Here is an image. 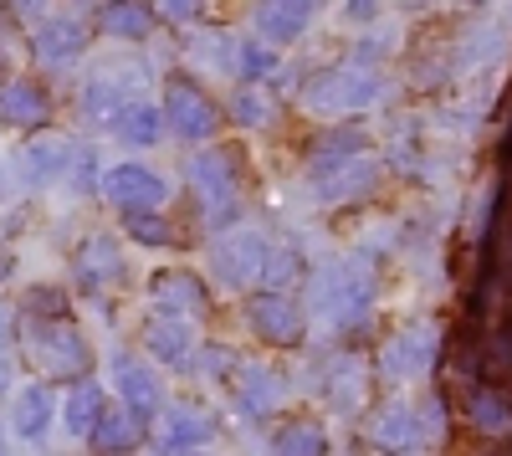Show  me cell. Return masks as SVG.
<instances>
[{
  "label": "cell",
  "instance_id": "cell-1",
  "mask_svg": "<svg viewBox=\"0 0 512 456\" xmlns=\"http://www.w3.org/2000/svg\"><path fill=\"white\" fill-rule=\"evenodd\" d=\"M313 303L333 318V323H359L374 303V277L359 262H333L318 272L313 282Z\"/></svg>",
  "mask_w": 512,
  "mask_h": 456
},
{
  "label": "cell",
  "instance_id": "cell-2",
  "mask_svg": "<svg viewBox=\"0 0 512 456\" xmlns=\"http://www.w3.org/2000/svg\"><path fill=\"white\" fill-rule=\"evenodd\" d=\"M379 98V77L364 67H323L303 82V103L318 113H354Z\"/></svg>",
  "mask_w": 512,
  "mask_h": 456
},
{
  "label": "cell",
  "instance_id": "cell-3",
  "mask_svg": "<svg viewBox=\"0 0 512 456\" xmlns=\"http://www.w3.org/2000/svg\"><path fill=\"white\" fill-rule=\"evenodd\" d=\"M164 118L175 123L180 139H216V129H221V108L195 77H169L164 82Z\"/></svg>",
  "mask_w": 512,
  "mask_h": 456
},
{
  "label": "cell",
  "instance_id": "cell-4",
  "mask_svg": "<svg viewBox=\"0 0 512 456\" xmlns=\"http://www.w3.org/2000/svg\"><path fill=\"white\" fill-rule=\"evenodd\" d=\"M31 339H36V354H41V364H47V375H57V380H88V359L93 354H88V344H82V334L67 318L36 323Z\"/></svg>",
  "mask_w": 512,
  "mask_h": 456
},
{
  "label": "cell",
  "instance_id": "cell-5",
  "mask_svg": "<svg viewBox=\"0 0 512 456\" xmlns=\"http://www.w3.org/2000/svg\"><path fill=\"white\" fill-rule=\"evenodd\" d=\"M246 323L262 334V344H272V349H297L303 344V334H308V318H303V308H297L287 293H256L251 303H246Z\"/></svg>",
  "mask_w": 512,
  "mask_h": 456
},
{
  "label": "cell",
  "instance_id": "cell-6",
  "mask_svg": "<svg viewBox=\"0 0 512 456\" xmlns=\"http://www.w3.org/2000/svg\"><path fill=\"white\" fill-rule=\"evenodd\" d=\"M441 354V334L431 323H410L400 328V334L384 344L379 364H384V375H395V380H420V375H431V364Z\"/></svg>",
  "mask_w": 512,
  "mask_h": 456
},
{
  "label": "cell",
  "instance_id": "cell-7",
  "mask_svg": "<svg viewBox=\"0 0 512 456\" xmlns=\"http://www.w3.org/2000/svg\"><path fill=\"white\" fill-rule=\"evenodd\" d=\"M190 175H195V190L205 200V211L231 221L236 216V154L231 149H205V154H195Z\"/></svg>",
  "mask_w": 512,
  "mask_h": 456
},
{
  "label": "cell",
  "instance_id": "cell-8",
  "mask_svg": "<svg viewBox=\"0 0 512 456\" xmlns=\"http://www.w3.org/2000/svg\"><path fill=\"white\" fill-rule=\"evenodd\" d=\"M267 257H272V246H267L262 236H256V231H236V236L216 241V252H210V262H216V277H221L226 287L262 282Z\"/></svg>",
  "mask_w": 512,
  "mask_h": 456
},
{
  "label": "cell",
  "instance_id": "cell-9",
  "mask_svg": "<svg viewBox=\"0 0 512 456\" xmlns=\"http://www.w3.org/2000/svg\"><path fill=\"white\" fill-rule=\"evenodd\" d=\"M103 190H108L113 205H123L128 216H134V211H154V205H164V195H169V185L154 170H144V164H118V170H108Z\"/></svg>",
  "mask_w": 512,
  "mask_h": 456
},
{
  "label": "cell",
  "instance_id": "cell-10",
  "mask_svg": "<svg viewBox=\"0 0 512 456\" xmlns=\"http://www.w3.org/2000/svg\"><path fill=\"white\" fill-rule=\"evenodd\" d=\"M88 26H82L77 16H47L36 26V36H31V47H36V57L47 62V67H72L82 52H88Z\"/></svg>",
  "mask_w": 512,
  "mask_h": 456
},
{
  "label": "cell",
  "instance_id": "cell-11",
  "mask_svg": "<svg viewBox=\"0 0 512 456\" xmlns=\"http://www.w3.org/2000/svg\"><path fill=\"white\" fill-rule=\"evenodd\" d=\"M149 298L159 303L164 318H190L205 308V282L190 267H164L149 277Z\"/></svg>",
  "mask_w": 512,
  "mask_h": 456
},
{
  "label": "cell",
  "instance_id": "cell-12",
  "mask_svg": "<svg viewBox=\"0 0 512 456\" xmlns=\"http://www.w3.org/2000/svg\"><path fill=\"white\" fill-rule=\"evenodd\" d=\"M0 118L11 123V129H41V123H52V98L41 82L31 77H11L0 82Z\"/></svg>",
  "mask_w": 512,
  "mask_h": 456
},
{
  "label": "cell",
  "instance_id": "cell-13",
  "mask_svg": "<svg viewBox=\"0 0 512 456\" xmlns=\"http://www.w3.org/2000/svg\"><path fill=\"white\" fill-rule=\"evenodd\" d=\"M251 21H256V31H262L267 41L287 47V41H297V36L308 31L313 0H256V6H251Z\"/></svg>",
  "mask_w": 512,
  "mask_h": 456
},
{
  "label": "cell",
  "instance_id": "cell-14",
  "mask_svg": "<svg viewBox=\"0 0 512 456\" xmlns=\"http://www.w3.org/2000/svg\"><path fill=\"white\" fill-rule=\"evenodd\" d=\"M216 436V416H210L205 405L195 400H180V405H169V416H164V451H195L200 441Z\"/></svg>",
  "mask_w": 512,
  "mask_h": 456
},
{
  "label": "cell",
  "instance_id": "cell-15",
  "mask_svg": "<svg viewBox=\"0 0 512 456\" xmlns=\"http://www.w3.org/2000/svg\"><path fill=\"white\" fill-rule=\"evenodd\" d=\"M113 380H118V390H123V405L134 410L139 421H149L154 410H159V380L149 375L134 354H118V359H113Z\"/></svg>",
  "mask_w": 512,
  "mask_h": 456
},
{
  "label": "cell",
  "instance_id": "cell-16",
  "mask_svg": "<svg viewBox=\"0 0 512 456\" xmlns=\"http://www.w3.org/2000/svg\"><path fill=\"white\" fill-rule=\"evenodd\" d=\"M374 180H379V159L359 154V159L333 164V170H318V195L323 200H354V195L374 190Z\"/></svg>",
  "mask_w": 512,
  "mask_h": 456
},
{
  "label": "cell",
  "instance_id": "cell-17",
  "mask_svg": "<svg viewBox=\"0 0 512 456\" xmlns=\"http://www.w3.org/2000/svg\"><path fill=\"white\" fill-rule=\"evenodd\" d=\"M369 441L379 451H410L420 441V426H415V410L390 400V405H379L374 416H369Z\"/></svg>",
  "mask_w": 512,
  "mask_h": 456
},
{
  "label": "cell",
  "instance_id": "cell-18",
  "mask_svg": "<svg viewBox=\"0 0 512 456\" xmlns=\"http://www.w3.org/2000/svg\"><path fill=\"white\" fill-rule=\"evenodd\" d=\"M154 0H108L98 11V31L103 36H118V41H144L154 31Z\"/></svg>",
  "mask_w": 512,
  "mask_h": 456
},
{
  "label": "cell",
  "instance_id": "cell-19",
  "mask_svg": "<svg viewBox=\"0 0 512 456\" xmlns=\"http://www.w3.org/2000/svg\"><path fill=\"white\" fill-rule=\"evenodd\" d=\"M128 103H139V93H134V77H118V72H103V77H93L88 88H82V113L88 118H118Z\"/></svg>",
  "mask_w": 512,
  "mask_h": 456
},
{
  "label": "cell",
  "instance_id": "cell-20",
  "mask_svg": "<svg viewBox=\"0 0 512 456\" xmlns=\"http://www.w3.org/2000/svg\"><path fill=\"white\" fill-rule=\"evenodd\" d=\"M144 349L159 359V364H190V354H195V334L180 323V318H154V323H144Z\"/></svg>",
  "mask_w": 512,
  "mask_h": 456
},
{
  "label": "cell",
  "instance_id": "cell-21",
  "mask_svg": "<svg viewBox=\"0 0 512 456\" xmlns=\"http://www.w3.org/2000/svg\"><path fill=\"white\" fill-rule=\"evenodd\" d=\"M139 436H144V421H139L128 405H123V410H103L98 426H93V451L118 456V451H128V446H139Z\"/></svg>",
  "mask_w": 512,
  "mask_h": 456
},
{
  "label": "cell",
  "instance_id": "cell-22",
  "mask_svg": "<svg viewBox=\"0 0 512 456\" xmlns=\"http://www.w3.org/2000/svg\"><path fill=\"white\" fill-rule=\"evenodd\" d=\"M11 426H16L21 441H41V436H47V426H52V395L41 390V385H26L16 395V405H11Z\"/></svg>",
  "mask_w": 512,
  "mask_h": 456
},
{
  "label": "cell",
  "instance_id": "cell-23",
  "mask_svg": "<svg viewBox=\"0 0 512 456\" xmlns=\"http://www.w3.org/2000/svg\"><path fill=\"white\" fill-rule=\"evenodd\" d=\"M103 410H108L103 385H98V380H77V385H72V395H67L62 421H67V431H72V436H93V426H98Z\"/></svg>",
  "mask_w": 512,
  "mask_h": 456
},
{
  "label": "cell",
  "instance_id": "cell-24",
  "mask_svg": "<svg viewBox=\"0 0 512 456\" xmlns=\"http://www.w3.org/2000/svg\"><path fill=\"white\" fill-rule=\"evenodd\" d=\"M77 272H82V282H93V287H103V282L123 277V257H118V246H113L108 236H88V241L77 246Z\"/></svg>",
  "mask_w": 512,
  "mask_h": 456
},
{
  "label": "cell",
  "instance_id": "cell-25",
  "mask_svg": "<svg viewBox=\"0 0 512 456\" xmlns=\"http://www.w3.org/2000/svg\"><path fill=\"white\" fill-rule=\"evenodd\" d=\"M113 134H118L123 144L149 149V144H159V134H164V113H159L154 103H128V108L113 118Z\"/></svg>",
  "mask_w": 512,
  "mask_h": 456
},
{
  "label": "cell",
  "instance_id": "cell-26",
  "mask_svg": "<svg viewBox=\"0 0 512 456\" xmlns=\"http://www.w3.org/2000/svg\"><path fill=\"white\" fill-rule=\"evenodd\" d=\"M236 390H241L246 416H272V410H277V400H282V380L272 375V369H262V364H246Z\"/></svg>",
  "mask_w": 512,
  "mask_h": 456
},
{
  "label": "cell",
  "instance_id": "cell-27",
  "mask_svg": "<svg viewBox=\"0 0 512 456\" xmlns=\"http://www.w3.org/2000/svg\"><path fill=\"white\" fill-rule=\"evenodd\" d=\"M21 170L36 180V185H47L67 170V139H31L21 149Z\"/></svg>",
  "mask_w": 512,
  "mask_h": 456
},
{
  "label": "cell",
  "instance_id": "cell-28",
  "mask_svg": "<svg viewBox=\"0 0 512 456\" xmlns=\"http://www.w3.org/2000/svg\"><path fill=\"white\" fill-rule=\"evenodd\" d=\"M466 416H472V426H477V431H487V436H502V431L512 426V400H507L502 390L482 385L472 400H466Z\"/></svg>",
  "mask_w": 512,
  "mask_h": 456
},
{
  "label": "cell",
  "instance_id": "cell-29",
  "mask_svg": "<svg viewBox=\"0 0 512 456\" xmlns=\"http://www.w3.org/2000/svg\"><path fill=\"white\" fill-rule=\"evenodd\" d=\"M272 456H328V436L313 421H287L272 436Z\"/></svg>",
  "mask_w": 512,
  "mask_h": 456
},
{
  "label": "cell",
  "instance_id": "cell-30",
  "mask_svg": "<svg viewBox=\"0 0 512 456\" xmlns=\"http://www.w3.org/2000/svg\"><path fill=\"white\" fill-rule=\"evenodd\" d=\"M328 400L338 405V410H359V400H364V364L354 359V354H344L333 364V375H328Z\"/></svg>",
  "mask_w": 512,
  "mask_h": 456
},
{
  "label": "cell",
  "instance_id": "cell-31",
  "mask_svg": "<svg viewBox=\"0 0 512 456\" xmlns=\"http://www.w3.org/2000/svg\"><path fill=\"white\" fill-rule=\"evenodd\" d=\"M364 149H369V139L359 129H344V134H323L308 149V159H313V170H333V164H344V159H359Z\"/></svg>",
  "mask_w": 512,
  "mask_h": 456
},
{
  "label": "cell",
  "instance_id": "cell-32",
  "mask_svg": "<svg viewBox=\"0 0 512 456\" xmlns=\"http://www.w3.org/2000/svg\"><path fill=\"white\" fill-rule=\"evenodd\" d=\"M482 380L502 395L512 390V328H502V334H492L482 344Z\"/></svg>",
  "mask_w": 512,
  "mask_h": 456
},
{
  "label": "cell",
  "instance_id": "cell-33",
  "mask_svg": "<svg viewBox=\"0 0 512 456\" xmlns=\"http://www.w3.org/2000/svg\"><path fill=\"white\" fill-rule=\"evenodd\" d=\"M231 113L236 123H246V129H267V123H277V103L267 88H256V82H246V88L231 98Z\"/></svg>",
  "mask_w": 512,
  "mask_h": 456
},
{
  "label": "cell",
  "instance_id": "cell-34",
  "mask_svg": "<svg viewBox=\"0 0 512 456\" xmlns=\"http://www.w3.org/2000/svg\"><path fill=\"white\" fill-rule=\"evenodd\" d=\"M236 72H241L246 82L272 77V72H277V52L262 47V41H246V47H236Z\"/></svg>",
  "mask_w": 512,
  "mask_h": 456
},
{
  "label": "cell",
  "instance_id": "cell-35",
  "mask_svg": "<svg viewBox=\"0 0 512 456\" xmlns=\"http://www.w3.org/2000/svg\"><path fill=\"white\" fill-rule=\"evenodd\" d=\"M128 236L144 241V246H169V241H175V226H164L159 211H134V216H128Z\"/></svg>",
  "mask_w": 512,
  "mask_h": 456
},
{
  "label": "cell",
  "instance_id": "cell-36",
  "mask_svg": "<svg viewBox=\"0 0 512 456\" xmlns=\"http://www.w3.org/2000/svg\"><path fill=\"white\" fill-rule=\"evenodd\" d=\"M297 277V257L292 252H272L267 257V272H262V293H282V282Z\"/></svg>",
  "mask_w": 512,
  "mask_h": 456
},
{
  "label": "cell",
  "instance_id": "cell-37",
  "mask_svg": "<svg viewBox=\"0 0 512 456\" xmlns=\"http://www.w3.org/2000/svg\"><path fill=\"white\" fill-rule=\"evenodd\" d=\"M415 426H420V436L446 441V405H441V395H431V400H425V410H415Z\"/></svg>",
  "mask_w": 512,
  "mask_h": 456
},
{
  "label": "cell",
  "instance_id": "cell-38",
  "mask_svg": "<svg viewBox=\"0 0 512 456\" xmlns=\"http://www.w3.org/2000/svg\"><path fill=\"white\" fill-rule=\"evenodd\" d=\"M154 11L169 21H195L200 16V0H154Z\"/></svg>",
  "mask_w": 512,
  "mask_h": 456
},
{
  "label": "cell",
  "instance_id": "cell-39",
  "mask_svg": "<svg viewBox=\"0 0 512 456\" xmlns=\"http://www.w3.org/2000/svg\"><path fill=\"white\" fill-rule=\"evenodd\" d=\"M47 6H52V0H6V11H11L16 21H26V16H47Z\"/></svg>",
  "mask_w": 512,
  "mask_h": 456
},
{
  "label": "cell",
  "instance_id": "cell-40",
  "mask_svg": "<svg viewBox=\"0 0 512 456\" xmlns=\"http://www.w3.org/2000/svg\"><path fill=\"white\" fill-rule=\"evenodd\" d=\"M374 11H379V0H344V16H349V21H359V26H364V21H374Z\"/></svg>",
  "mask_w": 512,
  "mask_h": 456
},
{
  "label": "cell",
  "instance_id": "cell-41",
  "mask_svg": "<svg viewBox=\"0 0 512 456\" xmlns=\"http://www.w3.org/2000/svg\"><path fill=\"white\" fill-rule=\"evenodd\" d=\"M6 385H11V364L0 359V395H6Z\"/></svg>",
  "mask_w": 512,
  "mask_h": 456
},
{
  "label": "cell",
  "instance_id": "cell-42",
  "mask_svg": "<svg viewBox=\"0 0 512 456\" xmlns=\"http://www.w3.org/2000/svg\"><path fill=\"white\" fill-rule=\"evenodd\" d=\"M482 456H512V446H492V451H482Z\"/></svg>",
  "mask_w": 512,
  "mask_h": 456
},
{
  "label": "cell",
  "instance_id": "cell-43",
  "mask_svg": "<svg viewBox=\"0 0 512 456\" xmlns=\"http://www.w3.org/2000/svg\"><path fill=\"white\" fill-rule=\"evenodd\" d=\"M6 277H11V262H6V257H0V282H6Z\"/></svg>",
  "mask_w": 512,
  "mask_h": 456
},
{
  "label": "cell",
  "instance_id": "cell-44",
  "mask_svg": "<svg viewBox=\"0 0 512 456\" xmlns=\"http://www.w3.org/2000/svg\"><path fill=\"white\" fill-rule=\"evenodd\" d=\"M103 6H108V0H103Z\"/></svg>",
  "mask_w": 512,
  "mask_h": 456
}]
</instances>
